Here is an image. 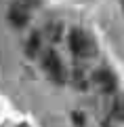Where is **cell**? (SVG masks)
Wrapping results in <instances>:
<instances>
[{"instance_id":"6da1fadb","label":"cell","mask_w":124,"mask_h":127,"mask_svg":"<svg viewBox=\"0 0 124 127\" xmlns=\"http://www.w3.org/2000/svg\"><path fill=\"white\" fill-rule=\"evenodd\" d=\"M42 68H44L46 76L53 83H57V85H63V83L67 81V72H65V68H63V62L59 59V55L55 53V51H46V53L42 55Z\"/></svg>"},{"instance_id":"7a4b0ae2","label":"cell","mask_w":124,"mask_h":127,"mask_svg":"<svg viewBox=\"0 0 124 127\" xmlns=\"http://www.w3.org/2000/svg\"><path fill=\"white\" fill-rule=\"evenodd\" d=\"M70 51L76 57H89V55L95 53V45L84 32L76 28V30L70 32Z\"/></svg>"},{"instance_id":"3957f363","label":"cell","mask_w":124,"mask_h":127,"mask_svg":"<svg viewBox=\"0 0 124 127\" xmlns=\"http://www.w3.org/2000/svg\"><path fill=\"white\" fill-rule=\"evenodd\" d=\"M93 83L103 91V93H114L116 85H118V83H116V76L111 74V70H105V68L97 70V74L93 76Z\"/></svg>"},{"instance_id":"277c9868","label":"cell","mask_w":124,"mask_h":127,"mask_svg":"<svg viewBox=\"0 0 124 127\" xmlns=\"http://www.w3.org/2000/svg\"><path fill=\"white\" fill-rule=\"evenodd\" d=\"M90 83H93V76H90L84 68L76 66V68L71 70V85H74L78 91H86L90 87Z\"/></svg>"},{"instance_id":"5b68a950","label":"cell","mask_w":124,"mask_h":127,"mask_svg":"<svg viewBox=\"0 0 124 127\" xmlns=\"http://www.w3.org/2000/svg\"><path fill=\"white\" fill-rule=\"evenodd\" d=\"M9 21L13 23L15 28H23L27 23V9L23 2H19V4H13L9 11Z\"/></svg>"},{"instance_id":"8992f818","label":"cell","mask_w":124,"mask_h":127,"mask_svg":"<svg viewBox=\"0 0 124 127\" xmlns=\"http://www.w3.org/2000/svg\"><path fill=\"white\" fill-rule=\"evenodd\" d=\"M107 119H111V121H124V100L122 97H114L107 104Z\"/></svg>"},{"instance_id":"52a82bcc","label":"cell","mask_w":124,"mask_h":127,"mask_svg":"<svg viewBox=\"0 0 124 127\" xmlns=\"http://www.w3.org/2000/svg\"><path fill=\"white\" fill-rule=\"evenodd\" d=\"M40 47H42L40 36H38V34H32L30 40L25 42V53H27V57H36V55H38V51H40Z\"/></svg>"},{"instance_id":"ba28073f","label":"cell","mask_w":124,"mask_h":127,"mask_svg":"<svg viewBox=\"0 0 124 127\" xmlns=\"http://www.w3.org/2000/svg\"><path fill=\"white\" fill-rule=\"evenodd\" d=\"M61 32H63V26L59 21H53V23H49V28H46V36L51 38V40H61Z\"/></svg>"},{"instance_id":"9c48e42d","label":"cell","mask_w":124,"mask_h":127,"mask_svg":"<svg viewBox=\"0 0 124 127\" xmlns=\"http://www.w3.org/2000/svg\"><path fill=\"white\" fill-rule=\"evenodd\" d=\"M71 119H74V123H76L78 127H82V125H84V117H82L80 112H74V114H71Z\"/></svg>"},{"instance_id":"30bf717a","label":"cell","mask_w":124,"mask_h":127,"mask_svg":"<svg viewBox=\"0 0 124 127\" xmlns=\"http://www.w3.org/2000/svg\"><path fill=\"white\" fill-rule=\"evenodd\" d=\"M19 127H27V125H19Z\"/></svg>"}]
</instances>
